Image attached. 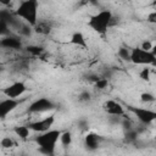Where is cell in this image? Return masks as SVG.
Wrapping results in <instances>:
<instances>
[{
  "mask_svg": "<svg viewBox=\"0 0 156 156\" xmlns=\"http://www.w3.org/2000/svg\"><path fill=\"white\" fill-rule=\"evenodd\" d=\"M38 12H39V0H22L13 13L18 18H21L24 23L35 27L38 24Z\"/></svg>",
  "mask_w": 156,
  "mask_h": 156,
  "instance_id": "cell-1",
  "label": "cell"
},
{
  "mask_svg": "<svg viewBox=\"0 0 156 156\" xmlns=\"http://www.w3.org/2000/svg\"><path fill=\"white\" fill-rule=\"evenodd\" d=\"M61 133L62 132L58 129H49L46 132L40 133L39 136L35 139L40 151L44 154H48V155H52L56 149L57 141L60 140Z\"/></svg>",
  "mask_w": 156,
  "mask_h": 156,
  "instance_id": "cell-2",
  "label": "cell"
},
{
  "mask_svg": "<svg viewBox=\"0 0 156 156\" xmlns=\"http://www.w3.org/2000/svg\"><path fill=\"white\" fill-rule=\"evenodd\" d=\"M112 20H113V16L110 10H101L89 18L88 26L98 34L104 35L107 33V29L112 23Z\"/></svg>",
  "mask_w": 156,
  "mask_h": 156,
  "instance_id": "cell-3",
  "label": "cell"
},
{
  "mask_svg": "<svg viewBox=\"0 0 156 156\" xmlns=\"http://www.w3.org/2000/svg\"><path fill=\"white\" fill-rule=\"evenodd\" d=\"M130 61L134 65H141V66H149L156 63V56L147 50L139 48L130 49Z\"/></svg>",
  "mask_w": 156,
  "mask_h": 156,
  "instance_id": "cell-4",
  "label": "cell"
},
{
  "mask_svg": "<svg viewBox=\"0 0 156 156\" xmlns=\"http://www.w3.org/2000/svg\"><path fill=\"white\" fill-rule=\"evenodd\" d=\"M55 108V104L48 99V98H39L37 100H34L29 107L28 111L30 113H44V112H49L51 110Z\"/></svg>",
  "mask_w": 156,
  "mask_h": 156,
  "instance_id": "cell-5",
  "label": "cell"
},
{
  "mask_svg": "<svg viewBox=\"0 0 156 156\" xmlns=\"http://www.w3.org/2000/svg\"><path fill=\"white\" fill-rule=\"evenodd\" d=\"M54 123H55V116L49 115L44 118H39L37 121H33V122L28 123V127H29L30 130H33L35 133H43V132H46V130L51 129Z\"/></svg>",
  "mask_w": 156,
  "mask_h": 156,
  "instance_id": "cell-6",
  "label": "cell"
},
{
  "mask_svg": "<svg viewBox=\"0 0 156 156\" xmlns=\"http://www.w3.org/2000/svg\"><path fill=\"white\" fill-rule=\"evenodd\" d=\"M132 112L143 124H150L156 121V111L154 110L145 107H132Z\"/></svg>",
  "mask_w": 156,
  "mask_h": 156,
  "instance_id": "cell-7",
  "label": "cell"
},
{
  "mask_svg": "<svg viewBox=\"0 0 156 156\" xmlns=\"http://www.w3.org/2000/svg\"><path fill=\"white\" fill-rule=\"evenodd\" d=\"M26 91H27V87L23 82H13L2 89V94L6 98H13V99H18Z\"/></svg>",
  "mask_w": 156,
  "mask_h": 156,
  "instance_id": "cell-8",
  "label": "cell"
},
{
  "mask_svg": "<svg viewBox=\"0 0 156 156\" xmlns=\"http://www.w3.org/2000/svg\"><path fill=\"white\" fill-rule=\"evenodd\" d=\"M23 100L18 99H13V98H6L4 100L0 101V117L1 118H6L7 115H10L12 111H15L17 108L18 105H21Z\"/></svg>",
  "mask_w": 156,
  "mask_h": 156,
  "instance_id": "cell-9",
  "label": "cell"
},
{
  "mask_svg": "<svg viewBox=\"0 0 156 156\" xmlns=\"http://www.w3.org/2000/svg\"><path fill=\"white\" fill-rule=\"evenodd\" d=\"M104 110L111 116H123L124 115L123 106L116 100H107L104 104Z\"/></svg>",
  "mask_w": 156,
  "mask_h": 156,
  "instance_id": "cell-10",
  "label": "cell"
},
{
  "mask_svg": "<svg viewBox=\"0 0 156 156\" xmlns=\"http://www.w3.org/2000/svg\"><path fill=\"white\" fill-rule=\"evenodd\" d=\"M0 45L5 49H11V50H17V49H21L22 48V43L18 38L13 37V35H4L1 41H0Z\"/></svg>",
  "mask_w": 156,
  "mask_h": 156,
  "instance_id": "cell-11",
  "label": "cell"
},
{
  "mask_svg": "<svg viewBox=\"0 0 156 156\" xmlns=\"http://www.w3.org/2000/svg\"><path fill=\"white\" fill-rule=\"evenodd\" d=\"M69 43L78 46V48H83V49H87L88 48V43H87V39L84 37V34L82 32H74L72 35H71V39H69Z\"/></svg>",
  "mask_w": 156,
  "mask_h": 156,
  "instance_id": "cell-12",
  "label": "cell"
},
{
  "mask_svg": "<svg viewBox=\"0 0 156 156\" xmlns=\"http://www.w3.org/2000/svg\"><path fill=\"white\" fill-rule=\"evenodd\" d=\"M84 143H85V146L89 149V150H95L98 149L99 144H100V139H99V135L90 132L85 135L84 138Z\"/></svg>",
  "mask_w": 156,
  "mask_h": 156,
  "instance_id": "cell-13",
  "label": "cell"
},
{
  "mask_svg": "<svg viewBox=\"0 0 156 156\" xmlns=\"http://www.w3.org/2000/svg\"><path fill=\"white\" fill-rule=\"evenodd\" d=\"M13 133L21 139H27L30 134V129L28 126H17L13 128Z\"/></svg>",
  "mask_w": 156,
  "mask_h": 156,
  "instance_id": "cell-14",
  "label": "cell"
},
{
  "mask_svg": "<svg viewBox=\"0 0 156 156\" xmlns=\"http://www.w3.org/2000/svg\"><path fill=\"white\" fill-rule=\"evenodd\" d=\"M60 143L62 146H69L72 144V133L69 130H65L61 133Z\"/></svg>",
  "mask_w": 156,
  "mask_h": 156,
  "instance_id": "cell-15",
  "label": "cell"
},
{
  "mask_svg": "<svg viewBox=\"0 0 156 156\" xmlns=\"http://www.w3.org/2000/svg\"><path fill=\"white\" fill-rule=\"evenodd\" d=\"M118 56L119 58L124 60V61H130V50L127 48H119L118 49Z\"/></svg>",
  "mask_w": 156,
  "mask_h": 156,
  "instance_id": "cell-16",
  "label": "cell"
},
{
  "mask_svg": "<svg viewBox=\"0 0 156 156\" xmlns=\"http://www.w3.org/2000/svg\"><path fill=\"white\" fill-rule=\"evenodd\" d=\"M1 147L2 149H10V147H12L13 145H15V143H13V140L10 138V136H4L2 139H1Z\"/></svg>",
  "mask_w": 156,
  "mask_h": 156,
  "instance_id": "cell-17",
  "label": "cell"
},
{
  "mask_svg": "<svg viewBox=\"0 0 156 156\" xmlns=\"http://www.w3.org/2000/svg\"><path fill=\"white\" fill-rule=\"evenodd\" d=\"M107 84H108V82H107L106 78H99L98 80L94 82V87H95L96 89H100V90L105 89V88L107 87Z\"/></svg>",
  "mask_w": 156,
  "mask_h": 156,
  "instance_id": "cell-18",
  "label": "cell"
},
{
  "mask_svg": "<svg viewBox=\"0 0 156 156\" xmlns=\"http://www.w3.org/2000/svg\"><path fill=\"white\" fill-rule=\"evenodd\" d=\"M140 100L143 102H154L156 100V98L151 93H141L140 94Z\"/></svg>",
  "mask_w": 156,
  "mask_h": 156,
  "instance_id": "cell-19",
  "label": "cell"
},
{
  "mask_svg": "<svg viewBox=\"0 0 156 156\" xmlns=\"http://www.w3.org/2000/svg\"><path fill=\"white\" fill-rule=\"evenodd\" d=\"M150 73H151L150 68L144 67V68H141V71L139 72V77H140L143 80H149V79H150Z\"/></svg>",
  "mask_w": 156,
  "mask_h": 156,
  "instance_id": "cell-20",
  "label": "cell"
},
{
  "mask_svg": "<svg viewBox=\"0 0 156 156\" xmlns=\"http://www.w3.org/2000/svg\"><path fill=\"white\" fill-rule=\"evenodd\" d=\"M27 50H28L30 54H33V55H39V54L43 51V49H41V48L35 46V45H30V46H28V48H27Z\"/></svg>",
  "mask_w": 156,
  "mask_h": 156,
  "instance_id": "cell-21",
  "label": "cell"
},
{
  "mask_svg": "<svg viewBox=\"0 0 156 156\" xmlns=\"http://www.w3.org/2000/svg\"><path fill=\"white\" fill-rule=\"evenodd\" d=\"M152 43L151 41H149V40H144L143 43H141V45H140V48L141 49H144V50H147V51H151V49H152Z\"/></svg>",
  "mask_w": 156,
  "mask_h": 156,
  "instance_id": "cell-22",
  "label": "cell"
},
{
  "mask_svg": "<svg viewBox=\"0 0 156 156\" xmlns=\"http://www.w3.org/2000/svg\"><path fill=\"white\" fill-rule=\"evenodd\" d=\"M146 21L150 22V23H152V24H156V11L150 12L147 15V17H146Z\"/></svg>",
  "mask_w": 156,
  "mask_h": 156,
  "instance_id": "cell-23",
  "label": "cell"
},
{
  "mask_svg": "<svg viewBox=\"0 0 156 156\" xmlns=\"http://www.w3.org/2000/svg\"><path fill=\"white\" fill-rule=\"evenodd\" d=\"M89 96H90V95H89V93H83V94L80 95V99H82V100H88V99H89Z\"/></svg>",
  "mask_w": 156,
  "mask_h": 156,
  "instance_id": "cell-24",
  "label": "cell"
},
{
  "mask_svg": "<svg viewBox=\"0 0 156 156\" xmlns=\"http://www.w3.org/2000/svg\"><path fill=\"white\" fill-rule=\"evenodd\" d=\"M0 2H1L4 6H9V5L12 2V0H0Z\"/></svg>",
  "mask_w": 156,
  "mask_h": 156,
  "instance_id": "cell-25",
  "label": "cell"
},
{
  "mask_svg": "<svg viewBox=\"0 0 156 156\" xmlns=\"http://www.w3.org/2000/svg\"><path fill=\"white\" fill-rule=\"evenodd\" d=\"M151 52H152V54H154V55L156 56V43H155V44L152 45V49H151Z\"/></svg>",
  "mask_w": 156,
  "mask_h": 156,
  "instance_id": "cell-26",
  "label": "cell"
},
{
  "mask_svg": "<svg viewBox=\"0 0 156 156\" xmlns=\"http://www.w3.org/2000/svg\"><path fill=\"white\" fill-rule=\"evenodd\" d=\"M87 1H89V2H93V4H94V2H96V0H87Z\"/></svg>",
  "mask_w": 156,
  "mask_h": 156,
  "instance_id": "cell-27",
  "label": "cell"
}]
</instances>
